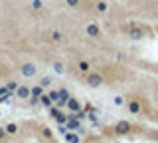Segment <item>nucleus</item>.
<instances>
[{"label": "nucleus", "instance_id": "obj_10", "mask_svg": "<svg viewBox=\"0 0 158 143\" xmlns=\"http://www.w3.org/2000/svg\"><path fill=\"white\" fill-rule=\"evenodd\" d=\"M52 38H53V40H61V32H53Z\"/></svg>", "mask_w": 158, "mask_h": 143}, {"label": "nucleus", "instance_id": "obj_2", "mask_svg": "<svg viewBox=\"0 0 158 143\" xmlns=\"http://www.w3.org/2000/svg\"><path fill=\"white\" fill-rule=\"evenodd\" d=\"M22 72L26 74V76H34V74H36V66H32V64H26V66H22Z\"/></svg>", "mask_w": 158, "mask_h": 143}, {"label": "nucleus", "instance_id": "obj_4", "mask_svg": "<svg viewBox=\"0 0 158 143\" xmlns=\"http://www.w3.org/2000/svg\"><path fill=\"white\" fill-rule=\"evenodd\" d=\"M89 68H91V66H89L87 62H79V70H81V72H89Z\"/></svg>", "mask_w": 158, "mask_h": 143}, {"label": "nucleus", "instance_id": "obj_1", "mask_svg": "<svg viewBox=\"0 0 158 143\" xmlns=\"http://www.w3.org/2000/svg\"><path fill=\"white\" fill-rule=\"evenodd\" d=\"M91 38H95V36H99V26H95V24H89L87 26V30H85Z\"/></svg>", "mask_w": 158, "mask_h": 143}, {"label": "nucleus", "instance_id": "obj_8", "mask_svg": "<svg viewBox=\"0 0 158 143\" xmlns=\"http://www.w3.org/2000/svg\"><path fill=\"white\" fill-rule=\"evenodd\" d=\"M18 96L26 97V96H28V90H26V87H20V90H18Z\"/></svg>", "mask_w": 158, "mask_h": 143}, {"label": "nucleus", "instance_id": "obj_11", "mask_svg": "<svg viewBox=\"0 0 158 143\" xmlns=\"http://www.w3.org/2000/svg\"><path fill=\"white\" fill-rule=\"evenodd\" d=\"M34 8H42V0H34Z\"/></svg>", "mask_w": 158, "mask_h": 143}, {"label": "nucleus", "instance_id": "obj_9", "mask_svg": "<svg viewBox=\"0 0 158 143\" xmlns=\"http://www.w3.org/2000/svg\"><path fill=\"white\" fill-rule=\"evenodd\" d=\"M65 2H67V6H77L79 0H65Z\"/></svg>", "mask_w": 158, "mask_h": 143}, {"label": "nucleus", "instance_id": "obj_3", "mask_svg": "<svg viewBox=\"0 0 158 143\" xmlns=\"http://www.w3.org/2000/svg\"><path fill=\"white\" fill-rule=\"evenodd\" d=\"M101 82H103L101 76H89V83H91V86H99Z\"/></svg>", "mask_w": 158, "mask_h": 143}, {"label": "nucleus", "instance_id": "obj_12", "mask_svg": "<svg viewBox=\"0 0 158 143\" xmlns=\"http://www.w3.org/2000/svg\"><path fill=\"white\" fill-rule=\"evenodd\" d=\"M131 36H132V38H140V32L135 30V32H131Z\"/></svg>", "mask_w": 158, "mask_h": 143}, {"label": "nucleus", "instance_id": "obj_6", "mask_svg": "<svg viewBox=\"0 0 158 143\" xmlns=\"http://www.w3.org/2000/svg\"><path fill=\"white\" fill-rule=\"evenodd\" d=\"M128 109H131V111H135V113H136V111H138V103H136V101H132V103H128Z\"/></svg>", "mask_w": 158, "mask_h": 143}, {"label": "nucleus", "instance_id": "obj_5", "mask_svg": "<svg viewBox=\"0 0 158 143\" xmlns=\"http://www.w3.org/2000/svg\"><path fill=\"white\" fill-rule=\"evenodd\" d=\"M117 129L121 131V133H125V131H128V123H118V125H117Z\"/></svg>", "mask_w": 158, "mask_h": 143}, {"label": "nucleus", "instance_id": "obj_7", "mask_svg": "<svg viewBox=\"0 0 158 143\" xmlns=\"http://www.w3.org/2000/svg\"><path fill=\"white\" fill-rule=\"evenodd\" d=\"M97 10H99V12H105V10H107V4H105V2H99V4H97Z\"/></svg>", "mask_w": 158, "mask_h": 143}]
</instances>
